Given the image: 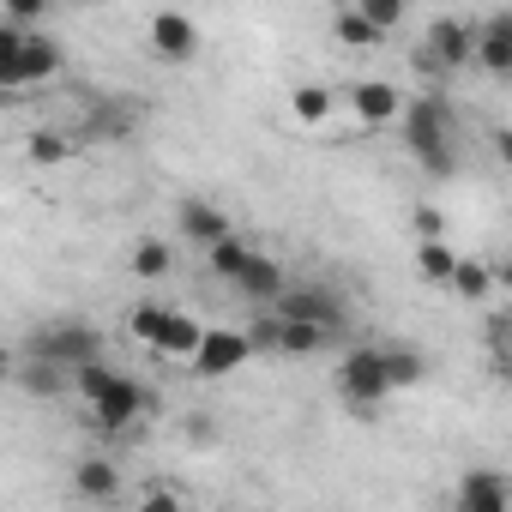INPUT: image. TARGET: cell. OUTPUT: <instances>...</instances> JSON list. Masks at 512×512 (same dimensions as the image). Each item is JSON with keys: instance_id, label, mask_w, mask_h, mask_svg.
I'll use <instances>...</instances> for the list:
<instances>
[{"instance_id": "cell-1", "label": "cell", "mask_w": 512, "mask_h": 512, "mask_svg": "<svg viewBox=\"0 0 512 512\" xmlns=\"http://www.w3.org/2000/svg\"><path fill=\"white\" fill-rule=\"evenodd\" d=\"M398 121H404V151L416 157V169H428V175H452L458 169V109H452V97L446 91H422V97H410L404 109H398Z\"/></svg>"}, {"instance_id": "cell-26", "label": "cell", "mask_w": 512, "mask_h": 512, "mask_svg": "<svg viewBox=\"0 0 512 512\" xmlns=\"http://www.w3.org/2000/svg\"><path fill=\"white\" fill-rule=\"evenodd\" d=\"M247 253H253V247H247V241H241V235L229 229L223 241H211V247H205V266H211V272H217V278L229 284V278H235V272L247 266Z\"/></svg>"}, {"instance_id": "cell-11", "label": "cell", "mask_w": 512, "mask_h": 512, "mask_svg": "<svg viewBox=\"0 0 512 512\" xmlns=\"http://www.w3.org/2000/svg\"><path fill=\"white\" fill-rule=\"evenodd\" d=\"M175 229H181V241H193V247H211V241H223L235 223H229V211H223L217 199H199V193H187V199H175Z\"/></svg>"}, {"instance_id": "cell-3", "label": "cell", "mask_w": 512, "mask_h": 512, "mask_svg": "<svg viewBox=\"0 0 512 512\" xmlns=\"http://www.w3.org/2000/svg\"><path fill=\"white\" fill-rule=\"evenodd\" d=\"M266 308L284 314V320H314L320 332H332V344L350 332V302H344L332 284H284Z\"/></svg>"}, {"instance_id": "cell-19", "label": "cell", "mask_w": 512, "mask_h": 512, "mask_svg": "<svg viewBox=\"0 0 512 512\" xmlns=\"http://www.w3.org/2000/svg\"><path fill=\"white\" fill-rule=\"evenodd\" d=\"M199 332H205V326H199L193 314L169 308V314H163V326H157V338H151L145 350H151V356H175V362H187V356H193V344H199Z\"/></svg>"}, {"instance_id": "cell-30", "label": "cell", "mask_w": 512, "mask_h": 512, "mask_svg": "<svg viewBox=\"0 0 512 512\" xmlns=\"http://www.w3.org/2000/svg\"><path fill=\"white\" fill-rule=\"evenodd\" d=\"M49 7H55V0H0V19H13V25H43Z\"/></svg>"}, {"instance_id": "cell-23", "label": "cell", "mask_w": 512, "mask_h": 512, "mask_svg": "<svg viewBox=\"0 0 512 512\" xmlns=\"http://www.w3.org/2000/svg\"><path fill=\"white\" fill-rule=\"evenodd\" d=\"M452 260H458V253L446 247V235H422L416 241V278L422 284H446L452 278Z\"/></svg>"}, {"instance_id": "cell-25", "label": "cell", "mask_w": 512, "mask_h": 512, "mask_svg": "<svg viewBox=\"0 0 512 512\" xmlns=\"http://www.w3.org/2000/svg\"><path fill=\"white\" fill-rule=\"evenodd\" d=\"M73 151H79V139H73V133H61V127H43V133H31V139H25V157H31L37 169L67 163Z\"/></svg>"}, {"instance_id": "cell-4", "label": "cell", "mask_w": 512, "mask_h": 512, "mask_svg": "<svg viewBox=\"0 0 512 512\" xmlns=\"http://www.w3.org/2000/svg\"><path fill=\"white\" fill-rule=\"evenodd\" d=\"M25 356H43V362H61V368H79L85 356H103V332L79 314H61V320H43L25 344Z\"/></svg>"}, {"instance_id": "cell-2", "label": "cell", "mask_w": 512, "mask_h": 512, "mask_svg": "<svg viewBox=\"0 0 512 512\" xmlns=\"http://www.w3.org/2000/svg\"><path fill=\"white\" fill-rule=\"evenodd\" d=\"M386 356H380V344H356V350H344V362H338V398L350 404V416L356 422H374L380 416V404H386Z\"/></svg>"}, {"instance_id": "cell-13", "label": "cell", "mask_w": 512, "mask_h": 512, "mask_svg": "<svg viewBox=\"0 0 512 512\" xmlns=\"http://www.w3.org/2000/svg\"><path fill=\"white\" fill-rule=\"evenodd\" d=\"M350 109H356V121L374 133V127H392V121H398L404 97H398V85H386V79H356V85H350Z\"/></svg>"}, {"instance_id": "cell-32", "label": "cell", "mask_w": 512, "mask_h": 512, "mask_svg": "<svg viewBox=\"0 0 512 512\" xmlns=\"http://www.w3.org/2000/svg\"><path fill=\"white\" fill-rule=\"evenodd\" d=\"M506 338H512V314H488V350H494V368H506Z\"/></svg>"}, {"instance_id": "cell-22", "label": "cell", "mask_w": 512, "mask_h": 512, "mask_svg": "<svg viewBox=\"0 0 512 512\" xmlns=\"http://www.w3.org/2000/svg\"><path fill=\"white\" fill-rule=\"evenodd\" d=\"M380 356H386V386H392V392H410V386L428 380V356H422V350H410V344H380Z\"/></svg>"}, {"instance_id": "cell-20", "label": "cell", "mask_w": 512, "mask_h": 512, "mask_svg": "<svg viewBox=\"0 0 512 512\" xmlns=\"http://www.w3.org/2000/svg\"><path fill=\"white\" fill-rule=\"evenodd\" d=\"M278 326H272V350L278 356H320V350H332V332H320L314 320H284V314H272Z\"/></svg>"}, {"instance_id": "cell-10", "label": "cell", "mask_w": 512, "mask_h": 512, "mask_svg": "<svg viewBox=\"0 0 512 512\" xmlns=\"http://www.w3.org/2000/svg\"><path fill=\"white\" fill-rule=\"evenodd\" d=\"M470 49H476V25L470 19H452V13H440L428 31H422V55L452 79V73H464L470 67Z\"/></svg>"}, {"instance_id": "cell-35", "label": "cell", "mask_w": 512, "mask_h": 512, "mask_svg": "<svg viewBox=\"0 0 512 512\" xmlns=\"http://www.w3.org/2000/svg\"><path fill=\"white\" fill-rule=\"evenodd\" d=\"M13 374V350H7V338H0V380Z\"/></svg>"}, {"instance_id": "cell-24", "label": "cell", "mask_w": 512, "mask_h": 512, "mask_svg": "<svg viewBox=\"0 0 512 512\" xmlns=\"http://www.w3.org/2000/svg\"><path fill=\"white\" fill-rule=\"evenodd\" d=\"M290 115H296V127H326V121H332V91L314 85V79L296 85V91H290Z\"/></svg>"}, {"instance_id": "cell-18", "label": "cell", "mask_w": 512, "mask_h": 512, "mask_svg": "<svg viewBox=\"0 0 512 512\" xmlns=\"http://www.w3.org/2000/svg\"><path fill=\"white\" fill-rule=\"evenodd\" d=\"M494 284H506V272H500L494 260H476V253H458V260H452V278H446V290H458L464 302H482Z\"/></svg>"}, {"instance_id": "cell-17", "label": "cell", "mask_w": 512, "mask_h": 512, "mask_svg": "<svg viewBox=\"0 0 512 512\" xmlns=\"http://www.w3.org/2000/svg\"><path fill=\"white\" fill-rule=\"evenodd\" d=\"M458 506H464V512H506V506H512V476H500V470H470V476L458 482Z\"/></svg>"}, {"instance_id": "cell-36", "label": "cell", "mask_w": 512, "mask_h": 512, "mask_svg": "<svg viewBox=\"0 0 512 512\" xmlns=\"http://www.w3.org/2000/svg\"><path fill=\"white\" fill-rule=\"evenodd\" d=\"M55 7H73V0H55Z\"/></svg>"}, {"instance_id": "cell-7", "label": "cell", "mask_w": 512, "mask_h": 512, "mask_svg": "<svg viewBox=\"0 0 512 512\" xmlns=\"http://www.w3.org/2000/svg\"><path fill=\"white\" fill-rule=\"evenodd\" d=\"M253 356V338L241 332V326H205L199 332V344H193V356H187V368L199 374V380H223V374H235V368H247Z\"/></svg>"}, {"instance_id": "cell-12", "label": "cell", "mask_w": 512, "mask_h": 512, "mask_svg": "<svg viewBox=\"0 0 512 512\" xmlns=\"http://www.w3.org/2000/svg\"><path fill=\"white\" fill-rule=\"evenodd\" d=\"M470 67H482L488 79H506V73H512V13H488V19L476 25Z\"/></svg>"}, {"instance_id": "cell-5", "label": "cell", "mask_w": 512, "mask_h": 512, "mask_svg": "<svg viewBox=\"0 0 512 512\" xmlns=\"http://www.w3.org/2000/svg\"><path fill=\"white\" fill-rule=\"evenodd\" d=\"M157 410V392L145 386V380H133V374H121L115 368V380L91 398V422L103 428V434H127L133 422H145Z\"/></svg>"}, {"instance_id": "cell-14", "label": "cell", "mask_w": 512, "mask_h": 512, "mask_svg": "<svg viewBox=\"0 0 512 512\" xmlns=\"http://www.w3.org/2000/svg\"><path fill=\"white\" fill-rule=\"evenodd\" d=\"M67 488H73L79 500H97V506H109V500H121V494H127V482H121V464H115V458H79V464H73V476H67Z\"/></svg>"}, {"instance_id": "cell-27", "label": "cell", "mask_w": 512, "mask_h": 512, "mask_svg": "<svg viewBox=\"0 0 512 512\" xmlns=\"http://www.w3.org/2000/svg\"><path fill=\"white\" fill-rule=\"evenodd\" d=\"M332 37H338L344 49H380V43H386V31H374L356 7H344V13L332 19Z\"/></svg>"}, {"instance_id": "cell-9", "label": "cell", "mask_w": 512, "mask_h": 512, "mask_svg": "<svg viewBox=\"0 0 512 512\" xmlns=\"http://www.w3.org/2000/svg\"><path fill=\"white\" fill-rule=\"evenodd\" d=\"M145 43H151V55L163 61V67H187V61H199V25L187 19V13H175V7H163V13H151V25H145Z\"/></svg>"}, {"instance_id": "cell-33", "label": "cell", "mask_w": 512, "mask_h": 512, "mask_svg": "<svg viewBox=\"0 0 512 512\" xmlns=\"http://www.w3.org/2000/svg\"><path fill=\"white\" fill-rule=\"evenodd\" d=\"M410 223H416V235H446V217H440L434 205H416V211H410Z\"/></svg>"}, {"instance_id": "cell-21", "label": "cell", "mask_w": 512, "mask_h": 512, "mask_svg": "<svg viewBox=\"0 0 512 512\" xmlns=\"http://www.w3.org/2000/svg\"><path fill=\"white\" fill-rule=\"evenodd\" d=\"M127 272H133V278H145V284L169 278V272H175V247H169L163 235H145V241H133V253H127Z\"/></svg>"}, {"instance_id": "cell-8", "label": "cell", "mask_w": 512, "mask_h": 512, "mask_svg": "<svg viewBox=\"0 0 512 512\" xmlns=\"http://www.w3.org/2000/svg\"><path fill=\"white\" fill-rule=\"evenodd\" d=\"M67 67V55H61V43L49 37V31H25V43H19V55L0 67V91H31V85H49L55 73Z\"/></svg>"}, {"instance_id": "cell-31", "label": "cell", "mask_w": 512, "mask_h": 512, "mask_svg": "<svg viewBox=\"0 0 512 512\" xmlns=\"http://www.w3.org/2000/svg\"><path fill=\"white\" fill-rule=\"evenodd\" d=\"M187 500V488L181 482H151V488H139L133 494V506H181Z\"/></svg>"}, {"instance_id": "cell-15", "label": "cell", "mask_w": 512, "mask_h": 512, "mask_svg": "<svg viewBox=\"0 0 512 512\" xmlns=\"http://www.w3.org/2000/svg\"><path fill=\"white\" fill-rule=\"evenodd\" d=\"M229 284H235V290H241L253 308H266V302H272V296H278L290 278H284V260H272V253H260V247H253V253H247V266H241Z\"/></svg>"}, {"instance_id": "cell-29", "label": "cell", "mask_w": 512, "mask_h": 512, "mask_svg": "<svg viewBox=\"0 0 512 512\" xmlns=\"http://www.w3.org/2000/svg\"><path fill=\"white\" fill-rule=\"evenodd\" d=\"M163 314H169L163 302H139V308H127V332H133L139 344H151V338H157V326H163Z\"/></svg>"}, {"instance_id": "cell-6", "label": "cell", "mask_w": 512, "mask_h": 512, "mask_svg": "<svg viewBox=\"0 0 512 512\" xmlns=\"http://www.w3.org/2000/svg\"><path fill=\"white\" fill-rule=\"evenodd\" d=\"M139 121H145V103H133V97H91L85 115H79L67 133H73L79 145H121V139L139 133Z\"/></svg>"}, {"instance_id": "cell-28", "label": "cell", "mask_w": 512, "mask_h": 512, "mask_svg": "<svg viewBox=\"0 0 512 512\" xmlns=\"http://www.w3.org/2000/svg\"><path fill=\"white\" fill-rule=\"evenodd\" d=\"M350 7H356L374 31H398V25H404V13H410V0H350Z\"/></svg>"}, {"instance_id": "cell-34", "label": "cell", "mask_w": 512, "mask_h": 512, "mask_svg": "<svg viewBox=\"0 0 512 512\" xmlns=\"http://www.w3.org/2000/svg\"><path fill=\"white\" fill-rule=\"evenodd\" d=\"M187 440H199V446H205V440H217V428H211L205 416H193V422H187Z\"/></svg>"}, {"instance_id": "cell-16", "label": "cell", "mask_w": 512, "mask_h": 512, "mask_svg": "<svg viewBox=\"0 0 512 512\" xmlns=\"http://www.w3.org/2000/svg\"><path fill=\"white\" fill-rule=\"evenodd\" d=\"M13 386L25 392V398H73V368H61V362H43V356H25V368H13Z\"/></svg>"}]
</instances>
